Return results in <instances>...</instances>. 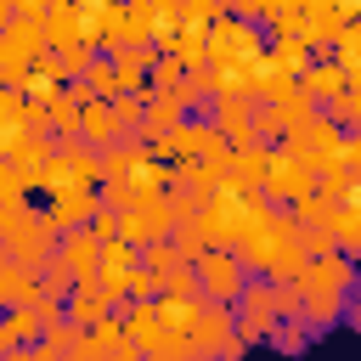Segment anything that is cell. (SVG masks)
I'll return each instance as SVG.
<instances>
[{
	"mask_svg": "<svg viewBox=\"0 0 361 361\" xmlns=\"http://www.w3.org/2000/svg\"><path fill=\"white\" fill-rule=\"evenodd\" d=\"M197 271H203V288H209L214 299H237V293H243V259H237V254H209Z\"/></svg>",
	"mask_w": 361,
	"mask_h": 361,
	"instance_id": "1",
	"label": "cell"
},
{
	"mask_svg": "<svg viewBox=\"0 0 361 361\" xmlns=\"http://www.w3.org/2000/svg\"><path fill=\"white\" fill-rule=\"evenodd\" d=\"M276 322H282L276 316V293L271 288H248L243 293V338H271Z\"/></svg>",
	"mask_w": 361,
	"mask_h": 361,
	"instance_id": "2",
	"label": "cell"
},
{
	"mask_svg": "<svg viewBox=\"0 0 361 361\" xmlns=\"http://www.w3.org/2000/svg\"><path fill=\"white\" fill-rule=\"evenodd\" d=\"M305 288H310V293H327V299H344V293H350V259H344V254L316 259L310 276H305Z\"/></svg>",
	"mask_w": 361,
	"mask_h": 361,
	"instance_id": "3",
	"label": "cell"
},
{
	"mask_svg": "<svg viewBox=\"0 0 361 361\" xmlns=\"http://www.w3.org/2000/svg\"><path fill=\"white\" fill-rule=\"evenodd\" d=\"M214 51H220V56H231V62H254L259 34H248L243 23H220V28H214Z\"/></svg>",
	"mask_w": 361,
	"mask_h": 361,
	"instance_id": "4",
	"label": "cell"
},
{
	"mask_svg": "<svg viewBox=\"0 0 361 361\" xmlns=\"http://www.w3.org/2000/svg\"><path fill=\"white\" fill-rule=\"evenodd\" d=\"M338 90H344V73H338V68H327V62L310 68V79H305V102H327V96H338Z\"/></svg>",
	"mask_w": 361,
	"mask_h": 361,
	"instance_id": "5",
	"label": "cell"
},
{
	"mask_svg": "<svg viewBox=\"0 0 361 361\" xmlns=\"http://www.w3.org/2000/svg\"><path fill=\"white\" fill-rule=\"evenodd\" d=\"M271 344H276V350H288V355H299V350H305V322L293 316L288 327H271Z\"/></svg>",
	"mask_w": 361,
	"mask_h": 361,
	"instance_id": "6",
	"label": "cell"
},
{
	"mask_svg": "<svg viewBox=\"0 0 361 361\" xmlns=\"http://www.w3.org/2000/svg\"><path fill=\"white\" fill-rule=\"evenodd\" d=\"M68 259H73V265H96V243H90V237H73V243H68Z\"/></svg>",
	"mask_w": 361,
	"mask_h": 361,
	"instance_id": "7",
	"label": "cell"
},
{
	"mask_svg": "<svg viewBox=\"0 0 361 361\" xmlns=\"http://www.w3.org/2000/svg\"><path fill=\"white\" fill-rule=\"evenodd\" d=\"M338 237H344V243H355V214H350V209L338 214Z\"/></svg>",
	"mask_w": 361,
	"mask_h": 361,
	"instance_id": "8",
	"label": "cell"
}]
</instances>
